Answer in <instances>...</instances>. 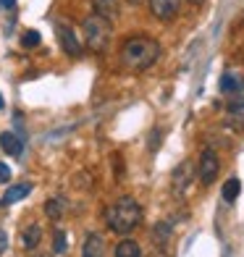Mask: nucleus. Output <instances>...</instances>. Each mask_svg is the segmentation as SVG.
<instances>
[{
  "label": "nucleus",
  "mask_w": 244,
  "mask_h": 257,
  "mask_svg": "<svg viewBox=\"0 0 244 257\" xmlns=\"http://www.w3.org/2000/svg\"><path fill=\"white\" fill-rule=\"evenodd\" d=\"M218 171H220V160L215 155V150H202L200 163H197V176H200V181L205 186L213 184L218 179Z\"/></svg>",
  "instance_id": "4"
},
{
  "label": "nucleus",
  "mask_w": 244,
  "mask_h": 257,
  "mask_svg": "<svg viewBox=\"0 0 244 257\" xmlns=\"http://www.w3.org/2000/svg\"><path fill=\"white\" fill-rule=\"evenodd\" d=\"M53 252H55V254L68 252V239H66V231H63V228H58L55 236H53Z\"/></svg>",
  "instance_id": "18"
},
{
  "label": "nucleus",
  "mask_w": 244,
  "mask_h": 257,
  "mask_svg": "<svg viewBox=\"0 0 244 257\" xmlns=\"http://www.w3.org/2000/svg\"><path fill=\"white\" fill-rule=\"evenodd\" d=\"M239 192H241V181H239V179H228V181L223 184V200H226V202H236Z\"/></svg>",
  "instance_id": "17"
},
{
  "label": "nucleus",
  "mask_w": 244,
  "mask_h": 257,
  "mask_svg": "<svg viewBox=\"0 0 244 257\" xmlns=\"http://www.w3.org/2000/svg\"><path fill=\"white\" fill-rule=\"evenodd\" d=\"M32 257H48V254H42V252L37 254V249H32Z\"/></svg>",
  "instance_id": "25"
},
{
  "label": "nucleus",
  "mask_w": 244,
  "mask_h": 257,
  "mask_svg": "<svg viewBox=\"0 0 244 257\" xmlns=\"http://www.w3.org/2000/svg\"><path fill=\"white\" fill-rule=\"evenodd\" d=\"M29 192H32V184H29V181H21V184H16V186H11V189L3 194L0 205L8 207V205H14V202H19V200H24V197H27Z\"/></svg>",
  "instance_id": "12"
},
{
  "label": "nucleus",
  "mask_w": 244,
  "mask_h": 257,
  "mask_svg": "<svg viewBox=\"0 0 244 257\" xmlns=\"http://www.w3.org/2000/svg\"><path fill=\"white\" fill-rule=\"evenodd\" d=\"M241 87L244 84H241V79L236 74H223L220 76V92H223V95H236Z\"/></svg>",
  "instance_id": "16"
},
{
  "label": "nucleus",
  "mask_w": 244,
  "mask_h": 257,
  "mask_svg": "<svg viewBox=\"0 0 244 257\" xmlns=\"http://www.w3.org/2000/svg\"><path fill=\"white\" fill-rule=\"evenodd\" d=\"M150 11L158 21H173L179 16V8H181V0H147Z\"/></svg>",
  "instance_id": "7"
},
{
  "label": "nucleus",
  "mask_w": 244,
  "mask_h": 257,
  "mask_svg": "<svg viewBox=\"0 0 244 257\" xmlns=\"http://www.w3.org/2000/svg\"><path fill=\"white\" fill-rule=\"evenodd\" d=\"M42 241V226L40 223H29L24 231H21V244H24V249H37Z\"/></svg>",
  "instance_id": "10"
},
{
  "label": "nucleus",
  "mask_w": 244,
  "mask_h": 257,
  "mask_svg": "<svg viewBox=\"0 0 244 257\" xmlns=\"http://www.w3.org/2000/svg\"><path fill=\"white\" fill-rule=\"evenodd\" d=\"M11 181V168L6 163H0V184H8Z\"/></svg>",
  "instance_id": "21"
},
{
  "label": "nucleus",
  "mask_w": 244,
  "mask_h": 257,
  "mask_svg": "<svg viewBox=\"0 0 244 257\" xmlns=\"http://www.w3.org/2000/svg\"><path fill=\"white\" fill-rule=\"evenodd\" d=\"M81 257H105V239L100 233H87L84 244H81Z\"/></svg>",
  "instance_id": "9"
},
{
  "label": "nucleus",
  "mask_w": 244,
  "mask_h": 257,
  "mask_svg": "<svg viewBox=\"0 0 244 257\" xmlns=\"http://www.w3.org/2000/svg\"><path fill=\"white\" fill-rule=\"evenodd\" d=\"M187 3H189V6H202L205 0H187Z\"/></svg>",
  "instance_id": "24"
},
{
  "label": "nucleus",
  "mask_w": 244,
  "mask_h": 257,
  "mask_svg": "<svg viewBox=\"0 0 244 257\" xmlns=\"http://www.w3.org/2000/svg\"><path fill=\"white\" fill-rule=\"evenodd\" d=\"M226 121L231 126H244V97H234L226 105Z\"/></svg>",
  "instance_id": "11"
},
{
  "label": "nucleus",
  "mask_w": 244,
  "mask_h": 257,
  "mask_svg": "<svg viewBox=\"0 0 244 257\" xmlns=\"http://www.w3.org/2000/svg\"><path fill=\"white\" fill-rule=\"evenodd\" d=\"M0 3H3L6 8H14V6H16V0H0Z\"/></svg>",
  "instance_id": "23"
},
{
  "label": "nucleus",
  "mask_w": 244,
  "mask_h": 257,
  "mask_svg": "<svg viewBox=\"0 0 244 257\" xmlns=\"http://www.w3.org/2000/svg\"><path fill=\"white\" fill-rule=\"evenodd\" d=\"M105 220H108V228L126 236V233H132L139 223H142V207L134 197H121V200H115L108 213H105Z\"/></svg>",
  "instance_id": "2"
},
{
  "label": "nucleus",
  "mask_w": 244,
  "mask_h": 257,
  "mask_svg": "<svg viewBox=\"0 0 244 257\" xmlns=\"http://www.w3.org/2000/svg\"><path fill=\"white\" fill-rule=\"evenodd\" d=\"M113 254L115 257H142V249H139V244L134 239H121L118 244H115Z\"/></svg>",
  "instance_id": "15"
},
{
  "label": "nucleus",
  "mask_w": 244,
  "mask_h": 257,
  "mask_svg": "<svg viewBox=\"0 0 244 257\" xmlns=\"http://www.w3.org/2000/svg\"><path fill=\"white\" fill-rule=\"evenodd\" d=\"M81 32H84V45L92 53H102L110 42V34H113V24L105 19H100L97 14H92L84 19L81 24Z\"/></svg>",
  "instance_id": "3"
},
{
  "label": "nucleus",
  "mask_w": 244,
  "mask_h": 257,
  "mask_svg": "<svg viewBox=\"0 0 244 257\" xmlns=\"http://www.w3.org/2000/svg\"><path fill=\"white\" fill-rule=\"evenodd\" d=\"M0 6H3V3H0Z\"/></svg>",
  "instance_id": "28"
},
{
  "label": "nucleus",
  "mask_w": 244,
  "mask_h": 257,
  "mask_svg": "<svg viewBox=\"0 0 244 257\" xmlns=\"http://www.w3.org/2000/svg\"><path fill=\"white\" fill-rule=\"evenodd\" d=\"M40 42H42V34H40L37 29L24 32V40H21V45H24V48H37Z\"/></svg>",
  "instance_id": "20"
},
{
  "label": "nucleus",
  "mask_w": 244,
  "mask_h": 257,
  "mask_svg": "<svg viewBox=\"0 0 244 257\" xmlns=\"http://www.w3.org/2000/svg\"><path fill=\"white\" fill-rule=\"evenodd\" d=\"M153 257H163V254H153Z\"/></svg>",
  "instance_id": "27"
},
{
  "label": "nucleus",
  "mask_w": 244,
  "mask_h": 257,
  "mask_svg": "<svg viewBox=\"0 0 244 257\" xmlns=\"http://www.w3.org/2000/svg\"><path fill=\"white\" fill-rule=\"evenodd\" d=\"M0 147H3L8 155H14V158H19L21 153H24V145H21V139L14 132H3V134H0Z\"/></svg>",
  "instance_id": "13"
},
{
  "label": "nucleus",
  "mask_w": 244,
  "mask_h": 257,
  "mask_svg": "<svg viewBox=\"0 0 244 257\" xmlns=\"http://www.w3.org/2000/svg\"><path fill=\"white\" fill-rule=\"evenodd\" d=\"M118 58L132 71H147L160 58V42L155 37H150V34H134V37H129L121 45Z\"/></svg>",
  "instance_id": "1"
},
{
  "label": "nucleus",
  "mask_w": 244,
  "mask_h": 257,
  "mask_svg": "<svg viewBox=\"0 0 244 257\" xmlns=\"http://www.w3.org/2000/svg\"><path fill=\"white\" fill-rule=\"evenodd\" d=\"M153 236H155V244H158V247H166V241L171 239V226L158 223V226H155V231H153Z\"/></svg>",
  "instance_id": "19"
},
{
  "label": "nucleus",
  "mask_w": 244,
  "mask_h": 257,
  "mask_svg": "<svg viewBox=\"0 0 244 257\" xmlns=\"http://www.w3.org/2000/svg\"><path fill=\"white\" fill-rule=\"evenodd\" d=\"M58 42H61V48L66 50V55H71V58H76V55H81V40L76 37V32L68 27V24H58Z\"/></svg>",
  "instance_id": "6"
},
{
  "label": "nucleus",
  "mask_w": 244,
  "mask_h": 257,
  "mask_svg": "<svg viewBox=\"0 0 244 257\" xmlns=\"http://www.w3.org/2000/svg\"><path fill=\"white\" fill-rule=\"evenodd\" d=\"M92 11L100 16V19H105V21H113L121 16V0H92Z\"/></svg>",
  "instance_id": "8"
},
{
  "label": "nucleus",
  "mask_w": 244,
  "mask_h": 257,
  "mask_svg": "<svg viewBox=\"0 0 244 257\" xmlns=\"http://www.w3.org/2000/svg\"><path fill=\"white\" fill-rule=\"evenodd\" d=\"M6 108V102H3V95H0V110H3Z\"/></svg>",
  "instance_id": "26"
},
{
  "label": "nucleus",
  "mask_w": 244,
  "mask_h": 257,
  "mask_svg": "<svg viewBox=\"0 0 244 257\" xmlns=\"http://www.w3.org/2000/svg\"><path fill=\"white\" fill-rule=\"evenodd\" d=\"M8 249V233L3 231V228H0V254H3Z\"/></svg>",
  "instance_id": "22"
},
{
  "label": "nucleus",
  "mask_w": 244,
  "mask_h": 257,
  "mask_svg": "<svg viewBox=\"0 0 244 257\" xmlns=\"http://www.w3.org/2000/svg\"><path fill=\"white\" fill-rule=\"evenodd\" d=\"M194 166L187 160V163H181V166H176V171H173V176H171V186H173V194H184L192 186L194 181Z\"/></svg>",
  "instance_id": "5"
},
{
  "label": "nucleus",
  "mask_w": 244,
  "mask_h": 257,
  "mask_svg": "<svg viewBox=\"0 0 244 257\" xmlns=\"http://www.w3.org/2000/svg\"><path fill=\"white\" fill-rule=\"evenodd\" d=\"M45 215L50 220H61L66 215V200L63 197H50V200L45 202Z\"/></svg>",
  "instance_id": "14"
}]
</instances>
